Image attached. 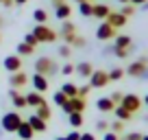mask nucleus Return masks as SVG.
Instances as JSON below:
<instances>
[{
    "instance_id": "26",
    "label": "nucleus",
    "mask_w": 148,
    "mask_h": 140,
    "mask_svg": "<svg viewBox=\"0 0 148 140\" xmlns=\"http://www.w3.org/2000/svg\"><path fill=\"white\" fill-rule=\"evenodd\" d=\"M92 11H94V2L85 0V2H79V13L83 18H92Z\"/></svg>"
},
{
    "instance_id": "38",
    "label": "nucleus",
    "mask_w": 148,
    "mask_h": 140,
    "mask_svg": "<svg viewBox=\"0 0 148 140\" xmlns=\"http://www.w3.org/2000/svg\"><path fill=\"white\" fill-rule=\"evenodd\" d=\"M89 92H92V85H89V83H85V85H81V88H79V96L81 98H85Z\"/></svg>"
},
{
    "instance_id": "25",
    "label": "nucleus",
    "mask_w": 148,
    "mask_h": 140,
    "mask_svg": "<svg viewBox=\"0 0 148 140\" xmlns=\"http://www.w3.org/2000/svg\"><path fill=\"white\" fill-rule=\"evenodd\" d=\"M113 114H116V116H118V121H122V123H126V121H131V118H133V114H131L126 107H122V105H116Z\"/></svg>"
},
{
    "instance_id": "24",
    "label": "nucleus",
    "mask_w": 148,
    "mask_h": 140,
    "mask_svg": "<svg viewBox=\"0 0 148 140\" xmlns=\"http://www.w3.org/2000/svg\"><path fill=\"white\" fill-rule=\"evenodd\" d=\"M113 46H116V48H129V46H133V40H131L129 35H116Z\"/></svg>"
},
{
    "instance_id": "34",
    "label": "nucleus",
    "mask_w": 148,
    "mask_h": 140,
    "mask_svg": "<svg viewBox=\"0 0 148 140\" xmlns=\"http://www.w3.org/2000/svg\"><path fill=\"white\" fill-rule=\"evenodd\" d=\"M57 53H59V57H65V59H68L70 53H72V46H70V44H61V46L57 48Z\"/></svg>"
},
{
    "instance_id": "16",
    "label": "nucleus",
    "mask_w": 148,
    "mask_h": 140,
    "mask_svg": "<svg viewBox=\"0 0 148 140\" xmlns=\"http://www.w3.org/2000/svg\"><path fill=\"white\" fill-rule=\"evenodd\" d=\"M94 70H96V68H94V66L89 64V61H81V64H76V66H74V72H76L79 77H83V79H89Z\"/></svg>"
},
{
    "instance_id": "43",
    "label": "nucleus",
    "mask_w": 148,
    "mask_h": 140,
    "mask_svg": "<svg viewBox=\"0 0 148 140\" xmlns=\"http://www.w3.org/2000/svg\"><path fill=\"white\" fill-rule=\"evenodd\" d=\"M118 138H120V134H116V131H107V134H105V138H102V140H118Z\"/></svg>"
},
{
    "instance_id": "7",
    "label": "nucleus",
    "mask_w": 148,
    "mask_h": 140,
    "mask_svg": "<svg viewBox=\"0 0 148 140\" xmlns=\"http://www.w3.org/2000/svg\"><path fill=\"white\" fill-rule=\"evenodd\" d=\"M111 81H109V72L107 70H94L92 72V77H89V85H92V90L94 88H105V85H109Z\"/></svg>"
},
{
    "instance_id": "32",
    "label": "nucleus",
    "mask_w": 148,
    "mask_h": 140,
    "mask_svg": "<svg viewBox=\"0 0 148 140\" xmlns=\"http://www.w3.org/2000/svg\"><path fill=\"white\" fill-rule=\"evenodd\" d=\"M131 51H133V46H129V48H113V55H116L118 59H126V57L131 55Z\"/></svg>"
},
{
    "instance_id": "23",
    "label": "nucleus",
    "mask_w": 148,
    "mask_h": 140,
    "mask_svg": "<svg viewBox=\"0 0 148 140\" xmlns=\"http://www.w3.org/2000/svg\"><path fill=\"white\" fill-rule=\"evenodd\" d=\"M83 121H85V116H83L81 112H72V114H68V123L74 127V129L83 127Z\"/></svg>"
},
{
    "instance_id": "49",
    "label": "nucleus",
    "mask_w": 148,
    "mask_h": 140,
    "mask_svg": "<svg viewBox=\"0 0 148 140\" xmlns=\"http://www.w3.org/2000/svg\"><path fill=\"white\" fill-rule=\"evenodd\" d=\"M142 79H144V81L148 79V68H146V72H144V75H142Z\"/></svg>"
},
{
    "instance_id": "37",
    "label": "nucleus",
    "mask_w": 148,
    "mask_h": 140,
    "mask_svg": "<svg viewBox=\"0 0 148 140\" xmlns=\"http://www.w3.org/2000/svg\"><path fill=\"white\" fill-rule=\"evenodd\" d=\"M24 42L31 44V46H35V48H37V44H39V42H37V37L33 35V33H26V35H24Z\"/></svg>"
},
{
    "instance_id": "4",
    "label": "nucleus",
    "mask_w": 148,
    "mask_h": 140,
    "mask_svg": "<svg viewBox=\"0 0 148 140\" xmlns=\"http://www.w3.org/2000/svg\"><path fill=\"white\" fill-rule=\"evenodd\" d=\"M146 68H148V57H139V59H135L133 64H129V68L124 70V75L135 77V79H142V75L146 72Z\"/></svg>"
},
{
    "instance_id": "8",
    "label": "nucleus",
    "mask_w": 148,
    "mask_h": 140,
    "mask_svg": "<svg viewBox=\"0 0 148 140\" xmlns=\"http://www.w3.org/2000/svg\"><path fill=\"white\" fill-rule=\"evenodd\" d=\"M120 105H122V107H126L131 114H137L139 107H142V98H139L137 94H124Z\"/></svg>"
},
{
    "instance_id": "20",
    "label": "nucleus",
    "mask_w": 148,
    "mask_h": 140,
    "mask_svg": "<svg viewBox=\"0 0 148 140\" xmlns=\"http://www.w3.org/2000/svg\"><path fill=\"white\" fill-rule=\"evenodd\" d=\"M111 13L109 5H94V11H92V18H98L102 22V20H107V15Z\"/></svg>"
},
{
    "instance_id": "52",
    "label": "nucleus",
    "mask_w": 148,
    "mask_h": 140,
    "mask_svg": "<svg viewBox=\"0 0 148 140\" xmlns=\"http://www.w3.org/2000/svg\"><path fill=\"white\" fill-rule=\"evenodd\" d=\"M142 9H144V11H148V2H146V5H142Z\"/></svg>"
},
{
    "instance_id": "56",
    "label": "nucleus",
    "mask_w": 148,
    "mask_h": 140,
    "mask_svg": "<svg viewBox=\"0 0 148 140\" xmlns=\"http://www.w3.org/2000/svg\"><path fill=\"white\" fill-rule=\"evenodd\" d=\"M142 140H148V136H144V138H142Z\"/></svg>"
},
{
    "instance_id": "40",
    "label": "nucleus",
    "mask_w": 148,
    "mask_h": 140,
    "mask_svg": "<svg viewBox=\"0 0 148 140\" xmlns=\"http://www.w3.org/2000/svg\"><path fill=\"white\" fill-rule=\"evenodd\" d=\"M72 72H74V66L72 64H63V66H61V75L68 77V75H72Z\"/></svg>"
},
{
    "instance_id": "1",
    "label": "nucleus",
    "mask_w": 148,
    "mask_h": 140,
    "mask_svg": "<svg viewBox=\"0 0 148 140\" xmlns=\"http://www.w3.org/2000/svg\"><path fill=\"white\" fill-rule=\"evenodd\" d=\"M31 33L37 37L39 44H52V42H57V37H59V33H57L55 28H50L48 24H35Z\"/></svg>"
},
{
    "instance_id": "57",
    "label": "nucleus",
    "mask_w": 148,
    "mask_h": 140,
    "mask_svg": "<svg viewBox=\"0 0 148 140\" xmlns=\"http://www.w3.org/2000/svg\"><path fill=\"white\" fill-rule=\"evenodd\" d=\"M118 140H124V138H118Z\"/></svg>"
},
{
    "instance_id": "55",
    "label": "nucleus",
    "mask_w": 148,
    "mask_h": 140,
    "mask_svg": "<svg viewBox=\"0 0 148 140\" xmlns=\"http://www.w3.org/2000/svg\"><path fill=\"white\" fill-rule=\"evenodd\" d=\"M2 24H5V22H2V18H0V26H2Z\"/></svg>"
},
{
    "instance_id": "21",
    "label": "nucleus",
    "mask_w": 148,
    "mask_h": 140,
    "mask_svg": "<svg viewBox=\"0 0 148 140\" xmlns=\"http://www.w3.org/2000/svg\"><path fill=\"white\" fill-rule=\"evenodd\" d=\"M55 15H57V20H61V22H63V20H70V15H72V7H70L68 2H63L61 7L55 9Z\"/></svg>"
},
{
    "instance_id": "30",
    "label": "nucleus",
    "mask_w": 148,
    "mask_h": 140,
    "mask_svg": "<svg viewBox=\"0 0 148 140\" xmlns=\"http://www.w3.org/2000/svg\"><path fill=\"white\" fill-rule=\"evenodd\" d=\"M33 53H35V46H31V44L22 42V44H18V53H15V55H20V57H28V55H33Z\"/></svg>"
},
{
    "instance_id": "44",
    "label": "nucleus",
    "mask_w": 148,
    "mask_h": 140,
    "mask_svg": "<svg viewBox=\"0 0 148 140\" xmlns=\"http://www.w3.org/2000/svg\"><path fill=\"white\" fill-rule=\"evenodd\" d=\"M65 140H81V134H79L76 129H74V131H70V134L65 136Z\"/></svg>"
},
{
    "instance_id": "14",
    "label": "nucleus",
    "mask_w": 148,
    "mask_h": 140,
    "mask_svg": "<svg viewBox=\"0 0 148 140\" xmlns=\"http://www.w3.org/2000/svg\"><path fill=\"white\" fill-rule=\"evenodd\" d=\"M126 20H129V18H126V15H122L120 11H111V13L107 15V22H109L113 28H122V26L126 24Z\"/></svg>"
},
{
    "instance_id": "13",
    "label": "nucleus",
    "mask_w": 148,
    "mask_h": 140,
    "mask_svg": "<svg viewBox=\"0 0 148 140\" xmlns=\"http://www.w3.org/2000/svg\"><path fill=\"white\" fill-rule=\"evenodd\" d=\"M46 103V98H44V94L42 92H37V90H33V92H28L26 94V105L28 107H39V105H44Z\"/></svg>"
},
{
    "instance_id": "6",
    "label": "nucleus",
    "mask_w": 148,
    "mask_h": 140,
    "mask_svg": "<svg viewBox=\"0 0 148 140\" xmlns=\"http://www.w3.org/2000/svg\"><path fill=\"white\" fill-rule=\"evenodd\" d=\"M85 107H87V101L81 98V96H74V98H68L61 110H63V114H72V112H81V114H83Z\"/></svg>"
},
{
    "instance_id": "54",
    "label": "nucleus",
    "mask_w": 148,
    "mask_h": 140,
    "mask_svg": "<svg viewBox=\"0 0 148 140\" xmlns=\"http://www.w3.org/2000/svg\"><path fill=\"white\" fill-rule=\"evenodd\" d=\"M74 2H85V0H74ZM89 2H92V0H89Z\"/></svg>"
},
{
    "instance_id": "19",
    "label": "nucleus",
    "mask_w": 148,
    "mask_h": 140,
    "mask_svg": "<svg viewBox=\"0 0 148 140\" xmlns=\"http://www.w3.org/2000/svg\"><path fill=\"white\" fill-rule=\"evenodd\" d=\"M15 134L20 136L22 140H33V136H35V131H33V127L28 125V121H22V125L18 127V131Z\"/></svg>"
},
{
    "instance_id": "17",
    "label": "nucleus",
    "mask_w": 148,
    "mask_h": 140,
    "mask_svg": "<svg viewBox=\"0 0 148 140\" xmlns=\"http://www.w3.org/2000/svg\"><path fill=\"white\" fill-rule=\"evenodd\" d=\"M61 40H63V44H70V46H74V48H83V46H87L85 37H81V35H76V33H72V35H65V37H61Z\"/></svg>"
},
{
    "instance_id": "22",
    "label": "nucleus",
    "mask_w": 148,
    "mask_h": 140,
    "mask_svg": "<svg viewBox=\"0 0 148 140\" xmlns=\"http://www.w3.org/2000/svg\"><path fill=\"white\" fill-rule=\"evenodd\" d=\"M35 114L39 118H44V121H50V116H52V110H50V105H48V101L44 103V105H39V107H35Z\"/></svg>"
},
{
    "instance_id": "11",
    "label": "nucleus",
    "mask_w": 148,
    "mask_h": 140,
    "mask_svg": "<svg viewBox=\"0 0 148 140\" xmlns=\"http://www.w3.org/2000/svg\"><path fill=\"white\" fill-rule=\"evenodd\" d=\"M48 83H50V81H48V77L39 75V72H35V75L31 77V85L37 90V92H42V94L48 90Z\"/></svg>"
},
{
    "instance_id": "39",
    "label": "nucleus",
    "mask_w": 148,
    "mask_h": 140,
    "mask_svg": "<svg viewBox=\"0 0 148 140\" xmlns=\"http://www.w3.org/2000/svg\"><path fill=\"white\" fill-rule=\"evenodd\" d=\"M144 134H137V131H131V134H124V140H142Z\"/></svg>"
},
{
    "instance_id": "29",
    "label": "nucleus",
    "mask_w": 148,
    "mask_h": 140,
    "mask_svg": "<svg viewBox=\"0 0 148 140\" xmlns=\"http://www.w3.org/2000/svg\"><path fill=\"white\" fill-rule=\"evenodd\" d=\"M33 20L37 24H48V11L46 9H35L33 11Z\"/></svg>"
},
{
    "instance_id": "18",
    "label": "nucleus",
    "mask_w": 148,
    "mask_h": 140,
    "mask_svg": "<svg viewBox=\"0 0 148 140\" xmlns=\"http://www.w3.org/2000/svg\"><path fill=\"white\" fill-rule=\"evenodd\" d=\"M96 107H98V112L109 114V112H113V110H116V103L111 101L109 96H102V98H98V101H96Z\"/></svg>"
},
{
    "instance_id": "47",
    "label": "nucleus",
    "mask_w": 148,
    "mask_h": 140,
    "mask_svg": "<svg viewBox=\"0 0 148 140\" xmlns=\"http://www.w3.org/2000/svg\"><path fill=\"white\" fill-rule=\"evenodd\" d=\"M0 5L2 7H13V0H0Z\"/></svg>"
},
{
    "instance_id": "35",
    "label": "nucleus",
    "mask_w": 148,
    "mask_h": 140,
    "mask_svg": "<svg viewBox=\"0 0 148 140\" xmlns=\"http://www.w3.org/2000/svg\"><path fill=\"white\" fill-rule=\"evenodd\" d=\"M120 13H122V15H126V18H131V15L135 13V5H131V2H129V5H122Z\"/></svg>"
},
{
    "instance_id": "36",
    "label": "nucleus",
    "mask_w": 148,
    "mask_h": 140,
    "mask_svg": "<svg viewBox=\"0 0 148 140\" xmlns=\"http://www.w3.org/2000/svg\"><path fill=\"white\" fill-rule=\"evenodd\" d=\"M109 129L116 131V134H122V131H124V123H122V121H113V123L109 125Z\"/></svg>"
},
{
    "instance_id": "5",
    "label": "nucleus",
    "mask_w": 148,
    "mask_h": 140,
    "mask_svg": "<svg viewBox=\"0 0 148 140\" xmlns=\"http://www.w3.org/2000/svg\"><path fill=\"white\" fill-rule=\"evenodd\" d=\"M116 35H118V28H113L107 20H102L100 24H98V28H96V37L100 40V42H109V40H116Z\"/></svg>"
},
{
    "instance_id": "27",
    "label": "nucleus",
    "mask_w": 148,
    "mask_h": 140,
    "mask_svg": "<svg viewBox=\"0 0 148 140\" xmlns=\"http://www.w3.org/2000/svg\"><path fill=\"white\" fill-rule=\"evenodd\" d=\"M72 33H76V26H74L70 20H63V22H61V31H59V35H61V37H65V35H72Z\"/></svg>"
},
{
    "instance_id": "28",
    "label": "nucleus",
    "mask_w": 148,
    "mask_h": 140,
    "mask_svg": "<svg viewBox=\"0 0 148 140\" xmlns=\"http://www.w3.org/2000/svg\"><path fill=\"white\" fill-rule=\"evenodd\" d=\"M61 92H63V94H65L68 98H74V96H79V88H76L74 83H63V85H61Z\"/></svg>"
},
{
    "instance_id": "46",
    "label": "nucleus",
    "mask_w": 148,
    "mask_h": 140,
    "mask_svg": "<svg viewBox=\"0 0 148 140\" xmlns=\"http://www.w3.org/2000/svg\"><path fill=\"white\" fill-rule=\"evenodd\" d=\"M146 2H148V0H131V5H135V7H142V5H146Z\"/></svg>"
},
{
    "instance_id": "9",
    "label": "nucleus",
    "mask_w": 148,
    "mask_h": 140,
    "mask_svg": "<svg viewBox=\"0 0 148 140\" xmlns=\"http://www.w3.org/2000/svg\"><path fill=\"white\" fill-rule=\"evenodd\" d=\"M26 83H28V75L24 72V70H18V72H11V75H9V85L13 90L24 88Z\"/></svg>"
},
{
    "instance_id": "33",
    "label": "nucleus",
    "mask_w": 148,
    "mask_h": 140,
    "mask_svg": "<svg viewBox=\"0 0 148 140\" xmlns=\"http://www.w3.org/2000/svg\"><path fill=\"white\" fill-rule=\"evenodd\" d=\"M52 101H55L57 105H59V107H63V105H65V101H68V96H65V94H63V92H61V90H59V92H55V96H52Z\"/></svg>"
},
{
    "instance_id": "41",
    "label": "nucleus",
    "mask_w": 148,
    "mask_h": 140,
    "mask_svg": "<svg viewBox=\"0 0 148 140\" xmlns=\"http://www.w3.org/2000/svg\"><path fill=\"white\" fill-rule=\"evenodd\" d=\"M122 96H124V94H122V92H113V94H111V101H113V103H116V105H120V103H122Z\"/></svg>"
},
{
    "instance_id": "48",
    "label": "nucleus",
    "mask_w": 148,
    "mask_h": 140,
    "mask_svg": "<svg viewBox=\"0 0 148 140\" xmlns=\"http://www.w3.org/2000/svg\"><path fill=\"white\" fill-rule=\"evenodd\" d=\"M65 0H52V9H57V7H61Z\"/></svg>"
},
{
    "instance_id": "42",
    "label": "nucleus",
    "mask_w": 148,
    "mask_h": 140,
    "mask_svg": "<svg viewBox=\"0 0 148 140\" xmlns=\"http://www.w3.org/2000/svg\"><path fill=\"white\" fill-rule=\"evenodd\" d=\"M96 129L98 131H109V123H107V121H98L96 123Z\"/></svg>"
},
{
    "instance_id": "50",
    "label": "nucleus",
    "mask_w": 148,
    "mask_h": 140,
    "mask_svg": "<svg viewBox=\"0 0 148 140\" xmlns=\"http://www.w3.org/2000/svg\"><path fill=\"white\" fill-rule=\"evenodd\" d=\"M118 2H120V5H129L131 0H118Z\"/></svg>"
},
{
    "instance_id": "31",
    "label": "nucleus",
    "mask_w": 148,
    "mask_h": 140,
    "mask_svg": "<svg viewBox=\"0 0 148 140\" xmlns=\"http://www.w3.org/2000/svg\"><path fill=\"white\" fill-rule=\"evenodd\" d=\"M124 77V70L122 68H111L109 70V81H120Z\"/></svg>"
},
{
    "instance_id": "58",
    "label": "nucleus",
    "mask_w": 148,
    "mask_h": 140,
    "mask_svg": "<svg viewBox=\"0 0 148 140\" xmlns=\"http://www.w3.org/2000/svg\"><path fill=\"white\" fill-rule=\"evenodd\" d=\"M0 42H2V37H0Z\"/></svg>"
},
{
    "instance_id": "12",
    "label": "nucleus",
    "mask_w": 148,
    "mask_h": 140,
    "mask_svg": "<svg viewBox=\"0 0 148 140\" xmlns=\"http://www.w3.org/2000/svg\"><path fill=\"white\" fill-rule=\"evenodd\" d=\"M26 121H28V125L33 127V131H35V134H44V131L48 129V123L44 121V118H39V116H37V114H33V116H28Z\"/></svg>"
},
{
    "instance_id": "3",
    "label": "nucleus",
    "mask_w": 148,
    "mask_h": 140,
    "mask_svg": "<svg viewBox=\"0 0 148 140\" xmlns=\"http://www.w3.org/2000/svg\"><path fill=\"white\" fill-rule=\"evenodd\" d=\"M24 118L20 116L18 110H13V112H7L5 116H2V121H0V129L7 131V134H15L18 131V127L22 125Z\"/></svg>"
},
{
    "instance_id": "15",
    "label": "nucleus",
    "mask_w": 148,
    "mask_h": 140,
    "mask_svg": "<svg viewBox=\"0 0 148 140\" xmlns=\"http://www.w3.org/2000/svg\"><path fill=\"white\" fill-rule=\"evenodd\" d=\"M9 98H11V103H13V107H15V110L28 107V105H26V96H24V94H20L18 90H13V88L9 90Z\"/></svg>"
},
{
    "instance_id": "2",
    "label": "nucleus",
    "mask_w": 148,
    "mask_h": 140,
    "mask_svg": "<svg viewBox=\"0 0 148 140\" xmlns=\"http://www.w3.org/2000/svg\"><path fill=\"white\" fill-rule=\"evenodd\" d=\"M59 70H61L59 64H57L52 57H37V61H35V72H39V75H44V77H55Z\"/></svg>"
},
{
    "instance_id": "51",
    "label": "nucleus",
    "mask_w": 148,
    "mask_h": 140,
    "mask_svg": "<svg viewBox=\"0 0 148 140\" xmlns=\"http://www.w3.org/2000/svg\"><path fill=\"white\" fill-rule=\"evenodd\" d=\"M144 105H148V94H146V96H144Z\"/></svg>"
},
{
    "instance_id": "10",
    "label": "nucleus",
    "mask_w": 148,
    "mask_h": 140,
    "mask_svg": "<svg viewBox=\"0 0 148 140\" xmlns=\"http://www.w3.org/2000/svg\"><path fill=\"white\" fill-rule=\"evenodd\" d=\"M2 66H5L7 72H18V70H22V57L20 55H7L5 61H2Z\"/></svg>"
},
{
    "instance_id": "45",
    "label": "nucleus",
    "mask_w": 148,
    "mask_h": 140,
    "mask_svg": "<svg viewBox=\"0 0 148 140\" xmlns=\"http://www.w3.org/2000/svg\"><path fill=\"white\" fill-rule=\"evenodd\" d=\"M81 140H96L94 134H81Z\"/></svg>"
},
{
    "instance_id": "53",
    "label": "nucleus",
    "mask_w": 148,
    "mask_h": 140,
    "mask_svg": "<svg viewBox=\"0 0 148 140\" xmlns=\"http://www.w3.org/2000/svg\"><path fill=\"white\" fill-rule=\"evenodd\" d=\"M57 140H65V136H59V138H57Z\"/></svg>"
}]
</instances>
